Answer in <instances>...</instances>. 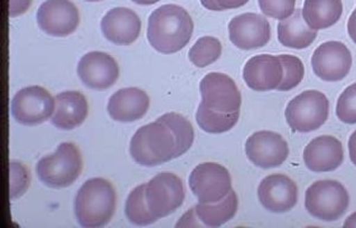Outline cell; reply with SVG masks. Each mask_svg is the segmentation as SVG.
<instances>
[{"mask_svg":"<svg viewBox=\"0 0 356 228\" xmlns=\"http://www.w3.org/2000/svg\"><path fill=\"white\" fill-rule=\"evenodd\" d=\"M194 23L186 9L178 5H164L156 9L148 19L147 38L161 54H174L190 43Z\"/></svg>","mask_w":356,"mask_h":228,"instance_id":"6da1fadb","label":"cell"},{"mask_svg":"<svg viewBox=\"0 0 356 228\" xmlns=\"http://www.w3.org/2000/svg\"><path fill=\"white\" fill-rule=\"evenodd\" d=\"M117 195L104 178H92L82 185L75 198V215L82 227L106 226L115 215Z\"/></svg>","mask_w":356,"mask_h":228,"instance_id":"7a4b0ae2","label":"cell"},{"mask_svg":"<svg viewBox=\"0 0 356 228\" xmlns=\"http://www.w3.org/2000/svg\"><path fill=\"white\" fill-rule=\"evenodd\" d=\"M130 154L138 165L155 167L176 158V138L166 124L149 123L132 137Z\"/></svg>","mask_w":356,"mask_h":228,"instance_id":"3957f363","label":"cell"},{"mask_svg":"<svg viewBox=\"0 0 356 228\" xmlns=\"http://www.w3.org/2000/svg\"><path fill=\"white\" fill-rule=\"evenodd\" d=\"M83 168L80 150L73 143H60L53 154L42 158L36 172L42 183L49 188H66L78 179Z\"/></svg>","mask_w":356,"mask_h":228,"instance_id":"277c9868","label":"cell"},{"mask_svg":"<svg viewBox=\"0 0 356 228\" xmlns=\"http://www.w3.org/2000/svg\"><path fill=\"white\" fill-rule=\"evenodd\" d=\"M348 190L335 180H319L306 190V209L312 216L324 222L339 220L348 211Z\"/></svg>","mask_w":356,"mask_h":228,"instance_id":"5b68a950","label":"cell"},{"mask_svg":"<svg viewBox=\"0 0 356 228\" xmlns=\"http://www.w3.org/2000/svg\"><path fill=\"white\" fill-rule=\"evenodd\" d=\"M330 113V101L322 92L309 90L288 103L284 117L293 131L308 133L324 124Z\"/></svg>","mask_w":356,"mask_h":228,"instance_id":"8992f818","label":"cell"},{"mask_svg":"<svg viewBox=\"0 0 356 228\" xmlns=\"http://www.w3.org/2000/svg\"><path fill=\"white\" fill-rule=\"evenodd\" d=\"M184 200L183 181L172 172H161L146 184L147 206L159 220L177 211Z\"/></svg>","mask_w":356,"mask_h":228,"instance_id":"52a82bcc","label":"cell"},{"mask_svg":"<svg viewBox=\"0 0 356 228\" xmlns=\"http://www.w3.org/2000/svg\"><path fill=\"white\" fill-rule=\"evenodd\" d=\"M190 188L203 204L218 203L232 190L230 172L214 163L198 165L190 176Z\"/></svg>","mask_w":356,"mask_h":228,"instance_id":"ba28073f","label":"cell"},{"mask_svg":"<svg viewBox=\"0 0 356 228\" xmlns=\"http://www.w3.org/2000/svg\"><path fill=\"white\" fill-rule=\"evenodd\" d=\"M55 99L42 86H29L16 93L12 101L15 120L23 126H38L52 117Z\"/></svg>","mask_w":356,"mask_h":228,"instance_id":"9c48e42d","label":"cell"},{"mask_svg":"<svg viewBox=\"0 0 356 228\" xmlns=\"http://www.w3.org/2000/svg\"><path fill=\"white\" fill-rule=\"evenodd\" d=\"M201 104L213 111L222 113L240 112L241 93L236 82L223 73H210L205 75L200 84Z\"/></svg>","mask_w":356,"mask_h":228,"instance_id":"30bf717a","label":"cell"},{"mask_svg":"<svg viewBox=\"0 0 356 228\" xmlns=\"http://www.w3.org/2000/svg\"><path fill=\"white\" fill-rule=\"evenodd\" d=\"M313 71L321 80L339 82L348 76L352 67L350 49L337 40H330L317 47L312 56Z\"/></svg>","mask_w":356,"mask_h":228,"instance_id":"8fae6325","label":"cell"},{"mask_svg":"<svg viewBox=\"0 0 356 228\" xmlns=\"http://www.w3.org/2000/svg\"><path fill=\"white\" fill-rule=\"evenodd\" d=\"M38 24L47 35L65 38L78 28L80 15L70 0H47L38 8Z\"/></svg>","mask_w":356,"mask_h":228,"instance_id":"7c38bea8","label":"cell"},{"mask_svg":"<svg viewBox=\"0 0 356 228\" xmlns=\"http://www.w3.org/2000/svg\"><path fill=\"white\" fill-rule=\"evenodd\" d=\"M248 159L259 168H276L287 160L289 147L284 138L273 131H259L245 142Z\"/></svg>","mask_w":356,"mask_h":228,"instance_id":"4fadbf2b","label":"cell"},{"mask_svg":"<svg viewBox=\"0 0 356 228\" xmlns=\"http://www.w3.org/2000/svg\"><path fill=\"white\" fill-rule=\"evenodd\" d=\"M229 35L231 42L238 49L245 51L260 49L270 40V24L261 15L245 13L231 20Z\"/></svg>","mask_w":356,"mask_h":228,"instance_id":"5bb4252c","label":"cell"},{"mask_svg":"<svg viewBox=\"0 0 356 228\" xmlns=\"http://www.w3.org/2000/svg\"><path fill=\"white\" fill-rule=\"evenodd\" d=\"M117 60L104 51H91L79 62L78 75L90 89L104 91L115 86L119 77Z\"/></svg>","mask_w":356,"mask_h":228,"instance_id":"9a60e30c","label":"cell"},{"mask_svg":"<svg viewBox=\"0 0 356 228\" xmlns=\"http://www.w3.org/2000/svg\"><path fill=\"white\" fill-rule=\"evenodd\" d=\"M238 211V197L231 190L218 203H200L181 217L176 227H220L232 220Z\"/></svg>","mask_w":356,"mask_h":228,"instance_id":"2e32d148","label":"cell"},{"mask_svg":"<svg viewBox=\"0 0 356 228\" xmlns=\"http://www.w3.org/2000/svg\"><path fill=\"white\" fill-rule=\"evenodd\" d=\"M258 197L264 209L275 214H282L296 206L298 188L287 176L271 174L264 178L259 185Z\"/></svg>","mask_w":356,"mask_h":228,"instance_id":"e0dca14e","label":"cell"},{"mask_svg":"<svg viewBox=\"0 0 356 228\" xmlns=\"http://www.w3.org/2000/svg\"><path fill=\"white\" fill-rule=\"evenodd\" d=\"M243 79L251 90L267 92L277 90L284 79V65L279 56L251 57L243 69Z\"/></svg>","mask_w":356,"mask_h":228,"instance_id":"ac0fdd59","label":"cell"},{"mask_svg":"<svg viewBox=\"0 0 356 228\" xmlns=\"http://www.w3.org/2000/svg\"><path fill=\"white\" fill-rule=\"evenodd\" d=\"M304 161L314 172L337 170L344 161L342 142L332 136L315 138L305 148Z\"/></svg>","mask_w":356,"mask_h":228,"instance_id":"d6986e66","label":"cell"},{"mask_svg":"<svg viewBox=\"0 0 356 228\" xmlns=\"http://www.w3.org/2000/svg\"><path fill=\"white\" fill-rule=\"evenodd\" d=\"M101 29L106 40L115 45H130L139 38L141 20L129 8L111 9L101 20Z\"/></svg>","mask_w":356,"mask_h":228,"instance_id":"ffe728a7","label":"cell"},{"mask_svg":"<svg viewBox=\"0 0 356 228\" xmlns=\"http://www.w3.org/2000/svg\"><path fill=\"white\" fill-rule=\"evenodd\" d=\"M149 97L137 88H128L115 92L108 103V113L119 122L140 120L149 108Z\"/></svg>","mask_w":356,"mask_h":228,"instance_id":"44dd1931","label":"cell"},{"mask_svg":"<svg viewBox=\"0 0 356 228\" xmlns=\"http://www.w3.org/2000/svg\"><path fill=\"white\" fill-rule=\"evenodd\" d=\"M89 106L84 95L78 91L62 92L55 97L53 126L62 130L78 128L86 121Z\"/></svg>","mask_w":356,"mask_h":228,"instance_id":"7402d4cb","label":"cell"},{"mask_svg":"<svg viewBox=\"0 0 356 228\" xmlns=\"http://www.w3.org/2000/svg\"><path fill=\"white\" fill-rule=\"evenodd\" d=\"M317 31L310 28L302 17V9H295L291 16L278 24V40L289 49H304L316 40Z\"/></svg>","mask_w":356,"mask_h":228,"instance_id":"603a6c76","label":"cell"},{"mask_svg":"<svg viewBox=\"0 0 356 228\" xmlns=\"http://www.w3.org/2000/svg\"><path fill=\"white\" fill-rule=\"evenodd\" d=\"M302 12L310 28L314 31L330 28L342 16V0H305Z\"/></svg>","mask_w":356,"mask_h":228,"instance_id":"cb8c5ba5","label":"cell"},{"mask_svg":"<svg viewBox=\"0 0 356 228\" xmlns=\"http://www.w3.org/2000/svg\"><path fill=\"white\" fill-rule=\"evenodd\" d=\"M240 117V112L222 113L213 111L203 104H200L196 112V121L200 128L207 133L220 134L230 131L236 126Z\"/></svg>","mask_w":356,"mask_h":228,"instance_id":"d4e9b609","label":"cell"},{"mask_svg":"<svg viewBox=\"0 0 356 228\" xmlns=\"http://www.w3.org/2000/svg\"><path fill=\"white\" fill-rule=\"evenodd\" d=\"M157 120L166 124L175 136L176 158L186 154L194 142V129H193L190 121L175 112L164 114Z\"/></svg>","mask_w":356,"mask_h":228,"instance_id":"484cf974","label":"cell"},{"mask_svg":"<svg viewBox=\"0 0 356 228\" xmlns=\"http://www.w3.org/2000/svg\"><path fill=\"white\" fill-rule=\"evenodd\" d=\"M126 215L131 224L137 226L152 225L159 218L150 213L146 202V184L136 187L126 202Z\"/></svg>","mask_w":356,"mask_h":228,"instance_id":"4316f807","label":"cell"},{"mask_svg":"<svg viewBox=\"0 0 356 228\" xmlns=\"http://www.w3.org/2000/svg\"><path fill=\"white\" fill-rule=\"evenodd\" d=\"M221 54V42L211 36L200 38L188 51L191 62L197 67L211 65L220 58Z\"/></svg>","mask_w":356,"mask_h":228,"instance_id":"83f0119b","label":"cell"},{"mask_svg":"<svg viewBox=\"0 0 356 228\" xmlns=\"http://www.w3.org/2000/svg\"><path fill=\"white\" fill-rule=\"evenodd\" d=\"M284 65V79L279 86L278 91H291L300 84L305 75V67L302 60L293 55H279Z\"/></svg>","mask_w":356,"mask_h":228,"instance_id":"f1b7e54d","label":"cell"},{"mask_svg":"<svg viewBox=\"0 0 356 228\" xmlns=\"http://www.w3.org/2000/svg\"><path fill=\"white\" fill-rule=\"evenodd\" d=\"M337 115L346 124H356V83L344 90L337 104Z\"/></svg>","mask_w":356,"mask_h":228,"instance_id":"f546056e","label":"cell"},{"mask_svg":"<svg viewBox=\"0 0 356 228\" xmlns=\"http://www.w3.org/2000/svg\"><path fill=\"white\" fill-rule=\"evenodd\" d=\"M259 6L266 16L284 20L295 12L296 0H259Z\"/></svg>","mask_w":356,"mask_h":228,"instance_id":"4dcf8cb0","label":"cell"},{"mask_svg":"<svg viewBox=\"0 0 356 228\" xmlns=\"http://www.w3.org/2000/svg\"><path fill=\"white\" fill-rule=\"evenodd\" d=\"M10 170L16 174V184L10 186L12 188V200L14 198H18L20 195L24 194L27 190L29 184V174L26 167H24L23 165H20L19 163H10ZM15 174H12V177H15Z\"/></svg>","mask_w":356,"mask_h":228,"instance_id":"1f68e13d","label":"cell"},{"mask_svg":"<svg viewBox=\"0 0 356 228\" xmlns=\"http://www.w3.org/2000/svg\"><path fill=\"white\" fill-rule=\"evenodd\" d=\"M248 1L249 0H201V3L209 10L222 12V10L244 6Z\"/></svg>","mask_w":356,"mask_h":228,"instance_id":"d6a6232c","label":"cell"},{"mask_svg":"<svg viewBox=\"0 0 356 228\" xmlns=\"http://www.w3.org/2000/svg\"><path fill=\"white\" fill-rule=\"evenodd\" d=\"M31 3H32V0H10L9 14L12 17L19 16V15L26 12L31 6Z\"/></svg>","mask_w":356,"mask_h":228,"instance_id":"836d02e7","label":"cell"},{"mask_svg":"<svg viewBox=\"0 0 356 228\" xmlns=\"http://www.w3.org/2000/svg\"><path fill=\"white\" fill-rule=\"evenodd\" d=\"M348 35H350V38H352V40L356 44V10L352 13L350 19H348Z\"/></svg>","mask_w":356,"mask_h":228,"instance_id":"e575fe53","label":"cell"},{"mask_svg":"<svg viewBox=\"0 0 356 228\" xmlns=\"http://www.w3.org/2000/svg\"><path fill=\"white\" fill-rule=\"evenodd\" d=\"M348 152H350V161L356 165V131L353 132L348 140Z\"/></svg>","mask_w":356,"mask_h":228,"instance_id":"d590c367","label":"cell"},{"mask_svg":"<svg viewBox=\"0 0 356 228\" xmlns=\"http://www.w3.org/2000/svg\"><path fill=\"white\" fill-rule=\"evenodd\" d=\"M343 227L345 228H356V211L353 214L348 216L345 220L344 225Z\"/></svg>","mask_w":356,"mask_h":228,"instance_id":"8d00e7d4","label":"cell"},{"mask_svg":"<svg viewBox=\"0 0 356 228\" xmlns=\"http://www.w3.org/2000/svg\"><path fill=\"white\" fill-rule=\"evenodd\" d=\"M132 1L138 3V5H154V3H159L161 0H132Z\"/></svg>","mask_w":356,"mask_h":228,"instance_id":"74e56055","label":"cell"},{"mask_svg":"<svg viewBox=\"0 0 356 228\" xmlns=\"http://www.w3.org/2000/svg\"><path fill=\"white\" fill-rule=\"evenodd\" d=\"M86 1H101V0H86Z\"/></svg>","mask_w":356,"mask_h":228,"instance_id":"f35d334b","label":"cell"}]
</instances>
